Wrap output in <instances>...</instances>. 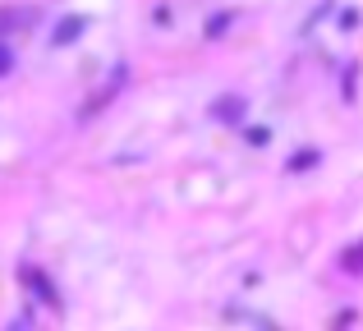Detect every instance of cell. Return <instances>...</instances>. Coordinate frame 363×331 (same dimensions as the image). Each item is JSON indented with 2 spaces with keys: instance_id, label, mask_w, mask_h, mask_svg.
Returning <instances> with one entry per match:
<instances>
[{
  "instance_id": "2",
  "label": "cell",
  "mask_w": 363,
  "mask_h": 331,
  "mask_svg": "<svg viewBox=\"0 0 363 331\" xmlns=\"http://www.w3.org/2000/svg\"><path fill=\"white\" fill-rule=\"evenodd\" d=\"M74 33H79V18H65V23H60V37H55V42H74Z\"/></svg>"
},
{
  "instance_id": "3",
  "label": "cell",
  "mask_w": 363,
  "mask_h": 331,
  "mask_svg": "<svg viewBox=\"0 0 363 331\" xmlns=\"http://www.w3.org/2000/svg\"><path fill=\"white\" fill-rule=\"evenodd\" d=\"M9 64H14V60H9V51H0V74H5Z\"/></svg>"
},
{
  "instance_id": "1",
  "label": "cell",
  "mask_w": 363,
  "mask_h": 331,
  "mask_svg": "<svg viewBox=\"0 0 363 331\" xmlns=\"http://www.w3.org/2000/svg\"><path fill=\"white\" fill-rule=\"evenodd\" d=\"M33 23V14H0V33H9V28H23Z\"/></svg>"
}]
</instances>
